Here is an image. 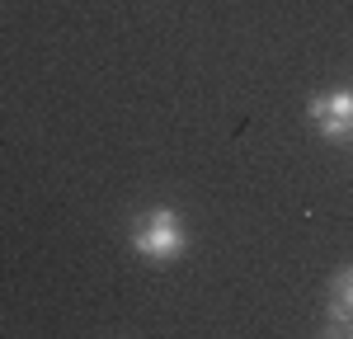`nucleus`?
<instances>
[{
	"mask_svg": "<svg viewBox=\"0 0 353 339\" xmlns=\"http://www.w3.org/2000/svg\"><path fill=\"white\" fill-rule=\"evenodd\" d=\"M311 123L321 127L330 141H353V90H330V94H311Z\"/></svg>",
	"mask_w": 353,
	"mask_h": 339,
	"instance_id": "obj_2",
	"label": "nucleus"
},
{
	"mask_svg": "<svg viewBox=\"0 0 353 339\" xmlns=\"http://www.w3.org/2000/svg\"><path fill=\"white\" fill-rule=\"evenodd\" d=\"M132 250L141 254V259H156V264L184 259L189 231L179 222V212H174V207H151V212L132 226Z\"/></svg>",
	"mask_w": 353,
	"mask_h": 339,
	"instance_id": "obj_1",
	"label": "nucleus"
},
{
	"mask_svg": "<svg viewBox=\"0 0 353 339\" xmlns=\"http://www.w3.org/2000/svg\"><path fill=\"white\" fill-rule=\"evenodd\" d=\"M325 320H330V330H334V335H349V325H353V264H344V269L330 278Z\"/></svg>",
	"mask_w": 353,
	"mask_h": 339,
	"instance_id": "obj_3",
	"label": "nucleus"
}]
</instances>
